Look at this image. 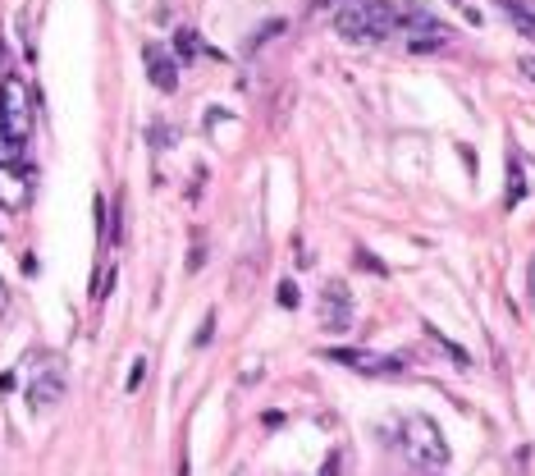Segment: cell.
Wrapping results in <instances>:
<instances>
[{
    "label": "cell",
    "mask_w": 535,
    "mask_h": 476,
    "mask_svg": "<svg viewBox=\"0 0 535 476\" xmlns=\"http://www.w3.org/2000/svg\"><path fill=\"white\" fill-rule=\"evenodd\" d=\"M330 23L348 42H385L398 33V10L394 0H343V5H334Z\"/></svg>",
    "instance_id": "cell-1"
},
{
    "label": "cell",
    "mask_w": 535,
    "mask_h": 476,
    "mask_svg": "<svg viewBox=\"0 0 535 476\" xmlns=\"http://www.w3.org/2000/svg\"><path fill=\"white\" fill-rule=\"evenodd\" d=\"M398 444H403L407 463L421 467V472H444V467H449V444H444L439 426L430 422L426 412H407Z\"/></svg>",
    "instance_id": "cell-2"
},
{
    "label": "cell",
    "mask_w": 535,
    "mask_h": 476,
    "mask_svg": "<svg viewBox=\"0 0 535 476\" xmlns=\"http://www.w3.org/2000/svg\"><path fill=\"white\" fill-rule=\"evenodd\" d=\"M33 115H37L33 87L23 83V74H5L0 78V129L28 147V138H33Z\"/></svg>",
    "instance_id": "cell-3"
},
{
    "label": "cell",
    "mask_w": 535,
    "mask_h": 476,
    "mask_svg": "<svg viewBox=\"0 0 535 476\" xmlns=\"http://www.w3.org/2000/svg\"><path fill=\"white\" fill-rule=\"evenodd\" d=\"M398 10V33L407 37V51H439L449 42V23H439L421 0H394Z\"/></svg>",
    "instance_id": "cell-4"
},
{
    "label": "cell",
    "mask_w": 535,
    "mask_h": 476,
    "mask_svg": "<svg viewBox=\"0 0 535 476\" xmlns=\"http://www.w3.org/2000/svg\"><path fill=\"white\" fill-rule=\"evenodd\" d=\"M325 362H339V367L357 371V376H375V380H394L407 371L403 357H385V353H362V348H330Z\"/></svg>",
    "instance_id": "cell-5"
},
{
    "label": "cell",
    "mask_w": 535,
    "mask_h": 476,
    "mask_svg": "<svg viewBox=\"0 0 535 476\" xmlns=\"http://www.w3.org/2000/svg\"><path fill=\"white\" fill-rule=\"evenodd\" d=\"M37 193V174L28 161H0V206L5 211H28Z\"/></svg>",
    "instance_id": "cell-6"
},
{
    "label": "cell",
    "mask_w": 535,
    "mask_h": 476,
    "mask_svg": "<svg viewBox=\"0 0 535 476\" xmlns=\"http://www.w3.org/2000/svg\"><path fill=\"white\" fill-rule=\"evenodd\" d=\"M60 399H65V362H60V357H42V371H37L33 385H28V408L42 412Z\"/></svg>",
    "instance_id": "cell-7"
},
{
    "label": "cell",
    "mask_w": 535,
    "mask_h": 476,
    "mask_svg": "<svg viewBox=\"0 0 535 476\" xmlns=\"http://www.w3.org/2000/svg\"><path fill=\"white\" fill-rule=\"evenodd\" d=\"M321 325L325 330H348L353 325V298H348V284H330L321 293Z\"/></svg>",
    "instance_id": "cell-8"
},
{
    "label": "cell",
    "mask_w": 535,
    "mask_h": 476,
    "mask_svg": "<svg viewBox=\"0 0 535 476\" xmlns=\"http://www.w3.org/2000/svg\"><path fill=\"white\" fill-rule=\"evenodd\" d=\"M142 60H147L151 87H161V92H174V87H179V65H174V55L165 51V46H151V42H147Z\"/></svg>",
    "instance_id": "cell-9"
},
{
    "label": "cell",
    "mask_w": 535,
    "mask_h": 476,
    "mask_svg": "<svg viewBox=\"0 0 535 476\" xmlns=\"http://www.w3.org/2000/svg\"><path fill=\"white\" fill-rule=\"evenodd\" d=\"M499 10L513 19V28H517L522 37H535V10L526 5V0H499Z\"/></svg>",
    "instance_id": "cell-10"
},
{
    "label": "cell",
    "mask_w": 535,
    "mask_h": 476,
    "mask_svg": "<svg viewBox=\"0 0 535 476\" xmlns=\"http://www.w3.org/2000/svg\"><path fill=\"white\" fill-rule=\"evenodd\" d=\"M522 197H526V174H522V165H517V156H513V161H508V197H503V202L517 206Z\"/></svg>",
    "instance_id": "cell-11"
},
{
    "label": "cell",
    "mask_w": 535,
    "mask_h": 476,
    "mask_svg": "<svg viewBox=\"0 0 535 476\" xmlns=\"http://www.w3.org/2000/svg\"><path fill=\"white\" fill-rule=\"evenodd\" d=\"M174 51L193 60V55H197V33H193V28H179V33H174Z\"/></svg>",
    "instance_id": "cell-12"
},
{
    "label": "cell",
    "mask_w": 535,
    "mask_h": 476,
    "mask_svg": "<svg viewBox=\"0 0 535 476\" xmlns=\"http://www.w3.org/2000/svg\"><path fill=\"white\" fill-rule=\"evenodd\" d=\"M110 289H115V266H106V271H101V280H97V289H92V298L101 303V298H106Z\"/></svg>",
    "instance_id": "cell-13"
},
{
    "label": "cell",
    "mask_w": 535,
    "mask_h": 476,
    "mask_svg": "<svg viewBox=\"0 0 535 476\" xmlns=\"http://www.w3.org/2000/svg\"><path fill=\"white\" fill-rule=\"evenodd\" d=\"M279 307H298V284L293 280L279 284Z\"/></svg>",
    "instance_id": "cell-14"
},
{
    "label": "cell",
    "mask_w": 535,
    "mask_h": 476,
    "mask_svg": "<svg viewBox=\"0 0 535 476\" xmlns=\"http://www.w3.org/2000/svg\"><path fill=\"white\" fill-rule=\"evenodd\" d=\"M526 303L535 307V252H531V261H526Z\"/></svg>",
    "instance_id": "cell-15"
},
{
    "label": "cell",
    "mask_w": 535,
    "mask_h": 476,
    "mask_svg": "<svg viewBox=\"0 0 535 476\" xmlns=\"http://www.w3.org/2000/svg\"><path fill=\"white\" fill-rule=\"evenodd\" d=\"M142 376H147V357H138V362H133V371H129V390H138Z\"/></svg>",
    "instance_id": "cell-16"
},
{
    "label": "cell",
    "mask_w": 535,
    "mask_h": 476,
    "mask_svg": "<svg viewBox=\"0 0 535 476\" xmlns=\"http://www.w3.org/2000/svg\"><path fill=\"white\" fill-rule=\"evenodd\" d=\"M211 325H215V312H206L202 330H197V344H211Z\"/></svg>",
    "instance_id": "cell-17"
},
{
    "label": "cell",
    "mask_w": 535,
    "mask_h": 476,
    "mask_svg": "<svg viewBox=\"0 0 535 476\" xmlns=\"http://www.w3.org/2000/svg\"><path fill=\"white\" fill-rule=\"evenodd\" d=\"M10 312V284H5V275H0V316Z\"/></svg>",
    "instance_id": "cell-18"
},
{
    "label": "cell",
    "mask_w": 535,
    "mask_h": 476,
    "mask_svg": "<svg viewBox=\"0 0 535 476\" xmlns=\"http://www.w3.org/2000/svg\"><path fill=\"white\" fill-rule=\"evenodd\" d=\"M357 261H362L366 271H375V275H385V266H380V261H375V257H371V252H362V257H357Z\"/></svg>",
    "instance_id": "cell-19"
},
{
    "label": "cell",
    "mask_w": 535,
    "mask_h": 476,
    "mask_svg": "<svg viewBox=\"0 0 535 476\" xmlns=\"http://www.w3.org/2000/svg\"><path fill=\"white\" fill-rule=\"evenodd\" d=\"M517 69H522V74L535 83V60H531V55H526V60H517Z\"/></svg>",
    "instance_id": "cell-20"
}]
</instances>
